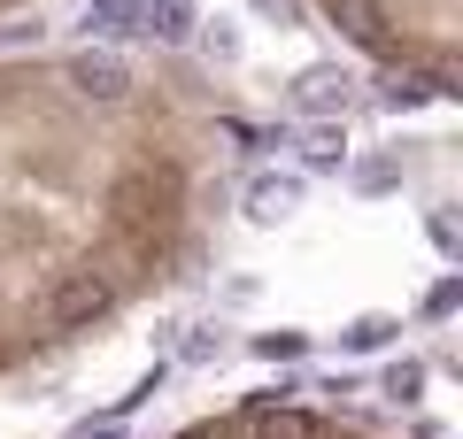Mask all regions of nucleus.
<instances>
[{"label":"nucleus","instance_id":"f257e3e1","mask_svg":"<svg viewBox=\"0 0 463 439\" xmlns=\"http://www.w3.org/2000/svg\"><path fill=\"white\" fill-rule=\"evenodd\" d=\"M100 224H109V239H124L139 262L163 255V239L185 224V170L178 163H132V170H116L109 193H100Z\"/></svg>","mask_w":463,"mask_h":439},{"label":"nucleus","instance_id":"f03ea898","mask_svg":"<svg viewBox=\"0 0 463 439\" xmlns=\"http://www.w3.org/2000/svg\"><path fill=\"white\" fill-rule=\"evenodd\" d=\"M116 277L100 270V262H70V270H54L47 285H39V301H32V324L47 332V340H70V332H85V324H100V316L116 309Z\"/></svg>","mask_w":463,"mask_h":439},{"label":"nucleus","instance_id":"7ed1b4c3","mask_svg":"<svg viewBox=\"0 0 463 439\" xmlns=\"http://www.w3.org/2000/svg\"><path fill=\"white\" fill-rule=\"evenodd\" d=\"M70 93L78 100H93V108H124V100L139 93V78H132V62L124 54H109V47H85V54H70Z\"/></svg>","mask_w":463,"mask_h":439},{"label":"nucleus","instance_id":"20e7f679","mask_svg":"<svg viewBox=\"0 0 463 439\" xmlns=\"http://www.w3.org/2000/svg\"><path fill=\"white\" fill-rule=\"evenodd\" d=\"M325 8V23L340 39H355L364 54H394V16H386L379 0H317Z\"/></svg>","mask_w":463,"mask_h":439},{"label":"nucleus","instance_id":"39448f33","mask_svg":"<svg viewBox=\"0 0 463 439\" xmlns=\"http://www.w3.org/2000/svg\"><path fill=\"white\" fill-rule=\"evenodd\" d=\"M294 100H301V116H340L347 100H355V78H347L340 62H317V70L294 78Z\"/></svg>","mask_w":463,"mask_h":439},{"label":"nucleus","instance_id":"423d86ee","mask_svg":"<svg viewBox=\"0 0 463 439\" xmlns=\"http://www.w3.org/2000/svg\"><path fill=\"white\" fill-rule=\"evenodd\" d=\"M248 424H255V439H325L317 408H294V401H279V393L248 401Z\"/></svg>","mask_w":463,"mask_h":439},{"label":"nucleus","instance_id":"0eeeda50","mask_svg":"<svg viewBox=\"0 0 463 439\" xmlns=\"http://www.w3.org/2000/svg\"><path fill=\"white\" fill-rule=\"evenodd\" d=\"M240 209H248V224H286V216L301 209V178H279V170H263V178H248Z\"/></svg>","mask_w":463,"mask_h":439},{"label":"nucleus","instance_id":"6e6552de","mask_svg":"<svg viewBox=\"0 0 463 439\" xmlns=\"http://www.w3.org/2000/svg\"><path fill=\"white\" fill-rule=\"evenodd\" d=\"M139 32H147L155 47H185V39L201 32V8L194 0H139Z\"/></svg>","mask_w":463,"mask_h":439},{"label":"nucleus","instance_id":"1a4fd4ad","mask_svg":"<svg viewBox=\"0 0 463 439\" xmlns=\"http://www.w3.org/2000/svg\"><path fill=\"white\" fill-rule=\"evenodd\" d=\"M301 170H309V178H340L347 170V139L332 124H317L309 139H301Z\"/></svg>","mask_w":463,"mask_h":439},{"label":"nucleus","instance_id":"9d476101","mask_svg":"<svg viewBox=\"0 0 463 439\" xmlns=\"http://www.w3.org/2000/svg\"><path fill=\"white\" fill-rule=\"evenodd\" d=\"M85 32L93 39H132L139 32V0H85Z\"/></svg>","mask_w":463,"mask_h":439},{"label":"nucleus","instance_id":"9b49d317","mask_svg":"<svg viewBox=\"0 0 463 439\" xmlns=\"http://www.w3.org/2000/svg\"><path fill=\"white\" fill-rule=\"evenodd\" d=\"M379 393H386L394 408H417V401H425V362H410V355L386 362V370H379Z\"/></svg>","mask_w":463,"mask_h":439},{"label":"nucleus","instance_id":"f8f14e48","mask_svg":"<svg viewBox=\"0 0 463 439\" xmlns=\"http://www.w3.org/2000/svg\"><path fill=\"white\" fill-rule=\"evenodd\" d=\"M386 340H402V324H394V316H355V324L340 332V347H347V355H371V347H386Z\"/></svg>","mask_w":463,"mask_h":439},{"label":"nucleus","instance_id":"ddd939ff","mask_svg":"<svg viewBox=\"0 0 463 439\" xmlns=\"http://www.w3.org/2000/svg\"><path fill=\"white\" fill-rule=\"evenodd\" d=\"M394 185H402V154H364V163H355V193L379 201V193H394Z\"/></svg>","mask_w":463,"mask_h":439},{"label":"nucleus","instance_id":"4468645a","mask_svg":"<svg viewBox=\"0 0 463 439\" xmlns=\"http://www.w3.org/2000/svg\"><path fill=\"white\" fill-rule=\"evenodd\" d=\"M248 355H263V362H301V355H309V332H255Z\"/></svg>","mask_w":463,"mask_h":439},{"label":"nucleus","instance_id":"2eb2a0df","mask_svg":"<svg viewBox=\"0 0 463 439\" xmlns=\"http://www.w3.org/2000/svg\"><path fill=\"white\" fill-rule=\"evenodd\" d=\"M224 324H194V332H185V362H216V355H224Z\"/></svg>","mask_w":463,"mask_h":439},{"label":"nucleus","instance_id":"dca6fc26","mask_svg":"<svg viewBox=\"0 0 463 439\" xmlns=\"http://www.w3.org/2000/svg\"><path fill=\"white\" fill-rule=\"evenodd\" d=\"M194 39H201V47H209V54H216V62H240V32H232L224 16H216V23H201Z\"/></svg>","mask_w":463,"mask_h":439},{"label":"nucleus","instance_id":"f3484780","mask_svg":"<svg viewBox=\"0 0 463 439\" xmlns=\"http://www.w3.org/2000/svg\"><path fill=\"white\" fill-rule=\"evenodd\" d=\"M379 93H386V108H425V93H432V85H425V78H402V70H394V78H386Z\"/></svg>","mask_w":463,"mask_h":439},{"label":"nucleus","instance_id":"a211bd4d","mask_svg":"<svg viewBox=\"0 0 463 439\" xmlns=\"http://www.w3.org/2000/svg\"><path fill=\"white\" fill-rule=\"evenodd\" d=\"M456 301H463V285H456V277H448V285H432V293H425V316H432V324H440V316H456Z\"/></svg>","mask_w":463,"mask_h":439},{"label":"nucleus","instance_id":"6ab92c4d","mask_svg":"<svg viewBox=\"0 0 463 439\" xmlns=\"http://www.w3.org/2000/svg\"><path fill=\"white\" fill-rule=\"evenodd\" d=\"M432 247H440V255H456V209L432 216Z\"/></svg>","mask_w":463,"mask_h":439},{"label":"nucleus","instance_id":"aec40b11","mask_svg":"<svg viewBox=\"0 0 463 439\" xmlns=\"http://www.w3.org/2000/svg\"><path fill=\"white\" fill-rule=\"evenodd\" d=\"M24 39H39V16L32 23H0V47H24Z\"/></svg>","mask_w":463,"mask_h":439},{"label":"nucleus","instance_id":"412c9836","mask_svg":"<svg viewBox=\"0 0 463 439\" xmlns=\"http://www.w3.org/2000/svg\"><path fill=\"white\" fill-rule=\"evenodd\" d=\"M255 8H263V16H270V23H294V16H301L294 0H255Z\"/></svg>","mask_w":463,"mask_h":439},{"label":"nucleus","instance_id":"4be33fe9","mask_svg":"<svg viewBox=\"0 0 463 439\" xmlns=\"http://www.w3.org/2000/svg\"><path fill=\"white\" fill-rule=\"evenodd\" d=\"M417 439H448V432H440V424H417Z\"/></svg>","mask_w":463,"mask_h":439},{"label":"nucleus","instance_id":"5701e85b","mask_svg":"<svg viewBox=\"0 0 463 439\" xmlns=\"http://www.w3.org/2000/svg\"><path fill=\"white\" fill-rule=\"evenodd\" d=\"M178 439H216V432H209V424H194V432H178Z\"/></svg>","mask_w":463,"mask_h":439},{"label":"nucleus","instance_id":"b1692460","mask_svg":"<svg viewBox=\"0 0 463 439\" xmlns=\"http://www.w3.org/2000/svg\"><path fill=\"white\" fill-rule=\"evenodd\" d=\"M0 8H8V0H0Z\"/></svg>","mask_w":463,"mask_h":439}]
</instances>
